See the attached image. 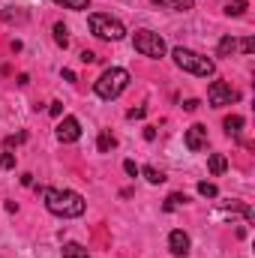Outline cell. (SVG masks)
Returning a JSON list of instances; mask_svg holds the SVG:
<instances>
[{
    "instance_id": "e0dca14e",
    "label": "cell",
    "mask_w": 255,
    "mask_h": 258,
    "mask_svg": "<svg viewBox=\"0 0 255 258\" xmlns=\"http://www.w3.org/2000/svg\"><path fill=\"white\" fill-rule=\"evenodd\" d=\"M63 258H90V255H87L84 246H78V243H66L63 246Z\"/></svg>"
},
{
    "instance_id": "9a60e30c",
    "label": "cell",
    "mask_w": 255,
    "mask_h": 258,
    "mask_svg": "<svg viewBox=\"0 0 255 258\" xmlns=\"http://www.w3.org/2000/svg\"><path fill=\"white\" fill-rule=\"evenodd\" d=\"M243 12H246V0H225V15L240 18Z\"/></svg>"
},
{
    "instance_id": "277c9868",
    "label": "cell",
    "mask_w": 255,
    "mask_h": 258,
    "mask_svg": "<svg viewBox=\"0 0 255 258\" xmlns=\"http://www.w3.org/2000/svg\"><path fill=\"white\" fill-rule=\"evenodd\" d=\"M87 24H90V33H93L96 39H105V42H117V39L126 36V27H123L117 18L105 15V12H93V15L87 18Z\"/></svg>"
},
{
    "instance_id": "3957f363",
    "label": "cell",
    "mask_w": 255,
    "mask_h": 258,
    "mask_svg": "<svg viewBox=\"0 0 255 258\" xmlns=\"http://www.w3.org/2000/svg\"><path fill=\"white\" fill-rule=\"evenodd\" d=\"M171 57H174V63L180 66L183 72L201 75V78H207V75L216 72V63H213L210 57H204V54H198V51H192V48H174Z\"/></svg>"
},
{
    "instance_id": "484cf974",
    "label": "cell",
    "mask_w": 255,
    "mask_h": 258,
    "mask_svg": "<svg viewBox=\"0 0 255 258\" xmlns=\"http://www.w3.org/2000/svg\"><path fill=\"white\" fill-rule=\"evenodd\" d=\"M0 165H3V168H15V156H12V153H3V156H0Z\"/></svg>"
},
{
    "instance_id": "f1b7e54d",
    "label": "cell",
    "mask_w": 255,
    "mask_h": 258,
    "mask_svg": "<svg viewBox=\"0 0 255 258\" xmlns=\"http://www.w3.org/2000/svg\"><path fill=\"white\" fill-rule=\"evenodd\" d=\"M81 60H84V63H93V60H96V54H93V51H81Z\"/></svg>"
},
{
    "instance_id": "d4e9b609",
    "label": "cell",
    "mask_w": 255,
    "mask_h": 258,
    "mask_svg": "<svg viewBox=\"0 0 255 258\" xmlns=\"http://www.w3.org/2000/svg\"><path fill=\"white\" fill-rule=\"evenodd\" d=\"M24 138H27V135H24V132H18V135H9L3 144H6V147H15V144H18V141H24Z\"/></svg>"
},
{
    "instance_id": "ba28073f",
    "label": "cell",
    "mask_w": 255,
    "mask_h": 258,
    "mask_svg": "<svg viewBox=\"0 0 255 258\" xmlns=\"http://www.w3.org/2000/svg\"><path fill=\"white\" fill-rule=\"evenodd\" d=\"M168 249H171V255L183 258L189 252V237H186L183 231H171V234H168Z\"/></svg>"
},
{
    "instance_id": "83f0119b",
    "label": "cell",
    "mask_w": 255,
    "mask_h": 258,
    "mask_svg": "<svg viewBox=\"0 0 255 258\" xmlns=\"http://www.w3.org/2000/svg\"><path fill=\"white\" fill-rule=\"evenodd\" d=\"M198 105H201V102H198V99H186V102H183V111H195V108H198Z\"/></svg>"
},
{
    "instance_id": "6da1fadb",
    "label": "cell",
    "mask_w": 255,
    "mask_h": 258,
    "mask_svg": "<svg viewBox=\"0 0 255 258\" xmlns=\"http://www.w3.org/2000/svg\"><path fill=\"white\" fill-rule=\"evenodd\" d=\"M42 198H45V207H48L54 216H63V219L81 216L84 207H87V201L78 192H72V189H51V186H48V189H42Z\"/></svg>"
},
{
    "instance_id": "4fadbf2b",
    "label": "cell",
    "mask_w": 255,
    "mask_h": 258,
    "mask_svg": "<svg viewBox=\"0 0 255 258\" xmlns=\"http://www.w3.org/2000/svg\"><path fill=\"white\" fill-rule=\"evenodd\" d=\"M222 126H225L228 135H234V138H237V135H240V129H243V117H240V114H231V117H225V123H222Z\"/></svg>"
},
{
    "instance_id": "603a6c76",
    "label": "cell",
    "mask_w": 255,
    "mask_h": 258,
    "mask_svg": "<svg viewBox=\"0 0 255 258\" xmlns=\"http://www.w3.org/2000/svg\"><path fill=\"white\" fill-rule=\"evenodd\" d=\"M240 51H243V54H252V51H255V39H252V36H246V39L240 42Z\"/></svg>"
},
{
    "instance_id": "f546056e",
    "label": "cell",
    "mask_w": 255,
    "mask_h": 258,
    "mask_svg": "<svg viewBox=\"0 0 255 258\" xmlns=\"http://www.w3.org/2000/svg\"><path fill=\"white\" fill-rule=\"evenodd\" d=\"M144 138H147V141H153V138H156V129L147 126V129H144Z\"/></svg>"
},
{
    "instance_id": "ffe728a7",
    "label": "cell",
    "mask_w": 255,
    "mask_h": 258,
    "mask_svg": "<svg viewBox=\"0 0 255 258\" xmlns=\"http://www.w3.org/2000/svg\"><path fill=\"white\" fill-rule=\"evenodd\" d=\"M198 195H204V198H216V195H219V189H216L213 183L201 180V183H198Z\"/></svg>"
},
{
    "instance_id": "ac0fdd59",
    "label": "cell",
    "mask_w": 255,
    "mask_h": 258,
    "mask_svg": "<svg viewBox=\"0 0 255 258\" xmlns=\"http://www.w3.org/2000/svg\"><path fill=\"white\" fill-rule=\"evenodd\" d=\"M54 42H57L60 48H66V45H69V30H66L63 24H54Z\"/></svg>"
},
{
    "instance_id": "d6986e66",
    "label": "cell",
    "mask_w": 255,
    "mask_h": 258,
    "mask_svg": "<svg viewBox=\"0 0 255 258\" xmlns=\"http://www.w3.org/2000/svg\"><path fill=\"white\" fill-rule=\"evenodd\" d=\"M180 204H186V195L171 192L168 198H165V210H174V207H180Z\"/></svg>"
},
{
    "instance_id": "9c48e42d",
    "label": "cell",
    "mask_w": 255,
    "mask_h": 258,
    "mask_svg": "<svg viewBox=\"0 0 255 258\" xmlns=\"http://www.w3.org/2000/svg\"><path fill=\"white\" fill-rule=\"evenodd\" d=\"M207 144V129L201 126V123H195V126L186 129V147L189 150H201Z\"/></svg>"
},
{
    "instance_id": "2e32d148",
    "label": "cell",
    "mask_w": 255,
    "mask_h": 258,
    "mask_svg": "<svg viewBox=\"0 0 255 258\" xmlns=\"http://www.w3.org/2000/svg\"><path fill=\"white\" fill-rule=\"evenodd\" d=\"M141 174H144L150 183H165V174H162L159 168H153V165H144V168H141Z\"/></svg>"
},
{
    "instance_id": "5bb4252c",
    "label": "cell",
    "mask_w": 255,
    "mask_h": 258,
    "mask_svg": "<svg viewBox=\"0 0 255 258\" xmlns=\"http://www.w3.org/2000/svg\"><path fill=\"white\" fill-rule=\"evenodd\" d=\"M96 147H99V153H108L111 147H117V138H114L111 132H99V141H96Z\"/></svg>"
},
{
    "instance_id": "cb8c5ba5",
    "label": "cell",
    "mask_w": 255,
    "mask_h": 258,
    "mask_svg": "<svg viewBox=\"0 0 255 258\" xmlns=\"http://www.w3.org/2000/svg\"><path fill=\"white\" fill-rule=\"evenodd\" d=\"M144 114H147V108H129V111H126V117H129V120H141Z\"/></svg>"
},
{
    "instance_id": "30bf717a",
    "label": "cell",
    "mask_w": 255,
    "mask_h": 258,
    "mask_svg": "<svg viewBox=\"0 0 255 258\" xmlns=\"http://www.w3.org/2000/svg\"><path fill=\"white\" fill-rule=\"evenodd\" d=\"M153 3L162 9H171V12H189L195 6V0H153Z\"/></svg>"
},
{
    "instance_id": "7a4b0ae2",
    "label": "cell",
    "mask_w": 255,
    "mask_h": 258,
    "mask_svg": "<svg viewBox=\"0 0 255 258\" xmlns=\"http://www.w3.org/2000/svg\"><path fill=\"white\" fill-rule=\"evenodd\" d=\"M129 87V72L120 66H108L96 81H93V90L99 99H117L123 90Z\"/></svg>"
},
{
    "instance_id": "52a82bcc",
    "label": "cell",
    "mask_w": 255,
    "mask_h": 258,
    "mask_svg": "<svg viewBox=\"0 0 255 258\" xmlns=\"http://www.w3.org/2000/svg\"><path fill=\"white\" fill-rule=\"evenodd\" d=\"M78 138H81V123H78L75 117H63V120L57 123V141L72 144V141H78Z\"/></svg>"
},
{
    "instance_id": "4316f807",
    "label": "cell",
    "mask_w": 255,
    "mask_h": 258,
    "mask_svg": "<svg viewBox=\"0 0 255 258\" xmlns=\"http://www.w3.org/2000/svg\"><path fill=\"white\" fill-rule=\"evenodd\" d=\"M48 111H51L54 117H60V114H63V102H51V108H48Z\"/></svg>"
},
{
    "instance_id": "7c38bea8",
    "label": "cell",
    "mask_w": 255,
    "mask_h": 258,
    "mask_svg": "<svg viewBox=\"0 0 255 258\" xmlns=\"http://www.w3.org/2000/svg\"><path fill=\"white\" fill-rule=\"evenodd\" d=\"M216 51H219V57H231V54L237 51V39H234V36H222Z\"/></svg>"
},
{
    "instance_id": "8992f818",
    "label": "cell",
    "mask_w": 255,
    "mask_h": 258,
    "mask_svg": "<svg viewBox=\"0 0 255 258\" xmlns=\"http://www.w3.org/2000/svg\"><path fill=\"white\" fill-rule=\"evenodd\" d=\"M237 99V93L231 90V84H225V81H213L210 87H207V102L213 105V108H222V105H231Z\"/></svg>"
},
{
    "instance_id": "7402d4cb",
    "label": "cell",
    "mask_w": 255,
    "mask_h": 258,
    "mask_svg": "<svg viewBox=\"0 0 255 258\" xmlns=\"http://www.w3.org/2000/svg\"><path fill=\"white\" fill-rule=\"evenodd\" d=\"M123 171H126L129 177H138V174H141V168H138L132 159H126V162H123Z\"/></svg>"
},
{
    "instance_id": "5b68a950",
    "label": "cell",
    "mask_w": 255,
    "mask_h": 258,
    "mask_svg": "<svg viewBox=\"0 0 255 258\" xmlns=\"http://www.w3.org/2000/svg\"><path fill=\"white\" fill-rule=\"evenodd\" d=\"M132 48L144 57H162L165 54V39L153 30H135L132 36Z\"/></svg>"
},
{
    "instance_id": "44dd1931",
    "label": "cell",
    "mask_w": 255,
    "mask_h": 258,
    "mask_svg": "<svg viewBox=\"0 0 255 258\" xmlns=\"http://www.w3.org/2000/svg\"><path fill=\"white\" fill-rule=\"evenodd\" d=\"M54 3H63L66 9H87L90 0H54Z\"/></svg>"
},
{
    "instance_id": "8fae6325",
    "label": "cell",
    "mask_w": 255,
    "mask_h": 258,
    "mask_svg": "<svg viewBox=\"0 0 255 258\" xmlns=\"http://www.w3.org/2000/svg\"><path fill=\"white\" fill-rule=\"evenodd\" d=\"M207 168H210V174H222V171L228 168V162H225L222 153H210V156H207Z\"/></svg>"
}]
</instances>
